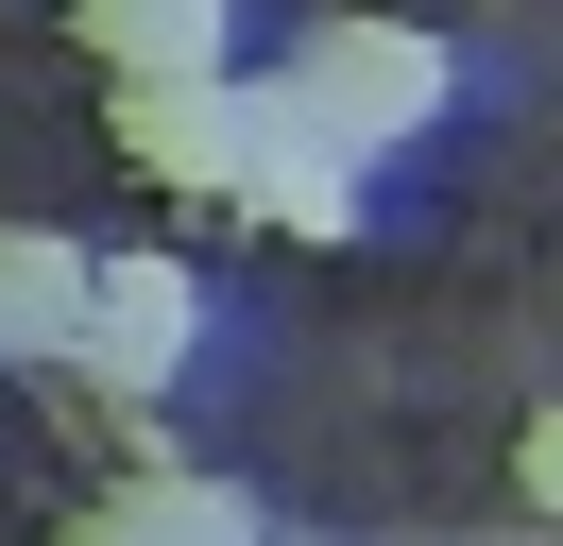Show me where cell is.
<instances>
[{"label": "cell", "instance_id": "5b68a950", "mask_svg": "<svg viewBox=\"0 0 563 546\" xmlns=\"http://www.w3.org/2000/svg\"><path fill=\"white\" fill-rule=\"evenodd\" d=\"M86 291H103V256H69V239H0V359H86Z\"/></svg>", "mask_w": 563, "mask_h": 546}, {"label": "cell", "instance_id": "52a82bcc", "mask_svg": "<svg viewBox=\"0 0 563 546\" xmlns=\"http://www.w3.org/2000/svg\"><path fill=\"white\" fill-rule=\"evenodd\" d=\"M103 512H120V529H154V546H256V495H240V478H188V461H137Z\"/></svg>", "mask_w": 563, "mask_h": 546}, {"label": "cell", "instance_id": "8992f818", "mask_svg": "<svg viewBox=\"0 0 563 546\" xmlns=\"http://www.w3.org/2000/svg\"><path fill=\"white\" fill-rule=\"evenodd\" d=\"M69 34L120 68V86H172V68H222V0H69Z\"/></svg>", "mask_w": 563, "mask_h": 546}, {"label": "cell", "instance_id": "9c48e42d", "mask_svg": "<svg viewBox=\"0 0 563 546\" xmlns=\"http://www.w3.org/2000/svg\"><path fill=\"white\" fill-rule=\"evenodd\" d=\"M69 546H154V529H120V512H86V529H69Z\"/></svg>", "mask_w": 563, "mask_h": 546}, {"label": "cell", "instance_id": "ba28073f", "mask_svg": "<svg viewBox=\"0 0 563 546\" xmlns=\"http://www.w3.org/2000/svg\"><path fill=\"white\" fill-rule=\"evenodd\" d=\"M512 495L563 529V410H529V444H512Z\"/></svg>", "mask_w": 563, "mask_h": 546}, {"label": "cell", "instance_id": "7a4b0ae2", "mask_svg": "<svg viewBox=\"0 0 563 546\" xmlns=\"http://www.w3.org/2000/svg\"><path fill=\"white\" fill-rule=\"evenodd\" d=\"M240 205H256L274 239H358V136H324L290 68L256 86V154H240Z\"/></svg>", "mask_w": 563, "mask_h": 546}, {"label": "cell", "instance_id": "3957f363", "mask_svg": "<svg viewBox=\"0 0 563 546\" xmlns=\"http://www.w3.org/2000/svg\"><path fill=\"white\" fill-rule=\"evenodd\" d=\"M120 154H137L154 188H222V205H240L256 86H240V68H172V86H120Z\"/></svg>", "mask_w": 563, "mask_h": 546}, {"label": "cell", "instance_id": "277c9868", "mask_svg": "<svg viewBox=\"0 0 563 546\" xmlns=\"http://www.w3.org/2000/svg\"><path fill=\"white\" fill-rule=\"evenodd\" d=\"M188 341H206L188 256H103V291H86V375L137 410V393H172V375H188Z\"/></svg>", "mask_w": 563, "mask_h": 546}, {"label": "cell", "instance_id": "6da1fadb", "mask_svg": "<svg viewBox=\"0 0 563 546\" xmlns=\"http://www.w3.org/2000/svg\"><path fill=\"white\" fill-rule=\"evenodd\" d=\"M290 86H308V120L324 136H358V154H410L427 120H444V34H410V18H324L308 52H290Z\"/></svg>", "mask_w": 563, "mask_h": 546}]
</instances>
